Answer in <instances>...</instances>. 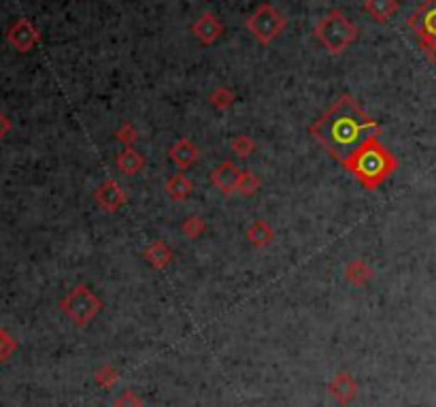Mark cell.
<instances>
[{"label":"cell","mask_w":436,"mask_h":407,"mask_svg":"<svg viewBox=\"0 0 436 407\" xmlns=\"http://www.w3.org/2000/svg\"><path fill=\"white\" fill-rule=\"evenodd\" d=\"M398 9H400L398 0H364V11L377 23H386L388 19H392L398 13Z\"/></svg>","instance_id":"e0dca14e"},{"label":"cell","mask_w":436,"mask_h":407,"mask_svg":"<svg viewBox=\"0 0 436 407\" xmlns=\"http://www.w3.org/2000/svg\"><path fill=\"white\" fill-rule=\"evenodd\" d=\"M343 166L364 190H377L396 173L398 158L379 141V137H371L343 162Z\"/></svg>","instance_id":"7a4b0ae2"},{"label":"cell","mask_w":436,"mask_h":407,"mask_svg":"<svg viewBox=\"0 0 436 407\" xmlns=\"http://www.w3.org/2000/svg\"><path fill=\"white\" fill-rule=\"evenodd\" d=\"M230 149L239 156V158H249L251 154H254V149H256V143H254V139L249 137V134H239V137H234L232 141H230Z\"/></svg>","instance_id":"7402d4cb"},{"label":"cell","mask_w":436,"mask_h":407,"mask_svg":"<svg viewBox=\"0 0 436 407\" xmlns=\"http://www.w3.org/2000/svg\"><path fill=\"white\" fill-rule=\"evenodd\" d=\"M239 177H241V169H239L232 160H224V162H219V164L211 171V184H213V188H217L224 196H232V194L236 192Z\"/></svg>","instance_id":"30bf717a"},{"label":"cell","mask_w":436,"mask_h":407,"mask_svg":"<svg viewBox=\"0 0 436 407\" xmlns=\"http://www.w3.org/2000/svg\"><path fill=\"white\" fill-rule=\"evenodd\" d=\"M6 41L11 47H15L19 53H28L30 49H34L40 43V32L36 30V26L26 19L19 17L17 21L11 23V28L6 30Z\"/></svg>","instance_id":"8992f818"},{"label":"cell","mask_w":436,"mask_h":407,"mask_svg":"<svg viewBox=\"0 0 436 407\" xmlns=\"http://www.w3.org/2000/svg\"><path fill=\"white\" fill-rule=\"evenodd\" d=\"M309 132L330 158L343 164L366 139L379 137L381 126L360 107L354 96L343 94L309 126Z\"/></svg>","instance_id":"6da1fadb"},{"label":"cell","mask_w":436,"mask_h":407,"mask_svg":"<svg viewBox=\"0 0 436 407\" xmlns=\"http://www.w3.org/2000/svg\"><path fill=\"white\" fill-rule=\"evenodd\" d=\"M358 32H360V28H358L351 19H347L339 9H332L330 13H326V15L317 21V26H315V30H313L315 38H317L332 56H339V53H343L347 47H351V45L356 43V38H358Z\"/></svg>","instance_id":"3957f363"},{"label":"cell","mask_w":436,"mask_h":407,"mask_svg":"<svg viewBox=\"0 0 436 407\" xmlns=\"http://www.w3.org/2000/svg\"><path fill=\"white\" fill-rule=\"evenodd\" d=\"M326 391H328V395H330L339 406L349 407L354 401H356L360 388H358V382L354 380L351 374H347V371H339V374L328 382Z\"/></svg>","instance_id":"9c48e42d"},{"label":"cell","mask_w":436,"mask_h":407,"mask_svg":"<svg viewBox=\"0 0 436 407\" xmlns=\"http://www.w3.org/2000/svg\"><path fill=\"white\" fill-rule=\"evenodd\" d=\"M407 26L418 34L420 41L436 38V0H424L422 6L409 17Z\"/></svg>","instance_id":"ba28073f"},{"label":"cell","mask_w":436,"mask_h":407,"mask_svg":"<svg viewBox=\"0 0 436 407\" xmlns=\"http://www.w3.org/2000/svg\"><path fill=\"white\" fill-rule=\"evenodd\" d=\"M209 102H211V107L217 109V111H228V109L236 102V94H234L230 88L219 85V88H215V90L209 94Z\"/></svg>","instance_id":"d6986e66"},{"label":"cell","mask_w":436,"mask_h":407,"mask_svg":"<svg viewBox=\"0 0 436 407\" xmlns=\"http://www.w3.org/2000/svg\"><path fill=\"white\" fill-rule=\"evenodd\" d=\"M343 275H345V280H347L351 286H356V288H364V286L375 278V269H373L366 260H362V258H354V260H349V263L345 265Z\"/></svg>","instance_id":"5bb4252c"},{"label":"cell","mask_w":436,"mask_h":407,"mask_svg":"<svg viewBox=\"0 0 436 407\" xmlns=\"http://www.w3.org/2000/svg\"><path fill=\"white\" fill-rule=\"evenodd\" d=\"M143 256H145V260H147V263H149V265H151L156 271H164V269H168V267H170V263H173V258H175L173 248H170V245H166L162 239L151 241V243L145 248Z\"/></svg>","instance_id":"4fadbf2b"},{"label":"cell","mask_w":436,"mask_h":407,"mask_svg":"<svg viewBox=\"0 0 436 407\" xmlns=\"http://www.w3.org/2000/svg\"><path fill=\"white\" fill-rule=\"evenodd\" d=\"M115 137H117V141H119L124 147H134V143L138 141V130L134 128V124L124 122V124L115 130Z\"/></svg>","instance_id":"cb8c5ba5"},{"label":"cell","mask_w":436,"mask_h":407,"mask_svg":"<svg viewBox=\"0 0 436 407\" xmlns=\"http://www.w3.org/2000/svg\"><path fill=\"white\" fill-rule=\"evenodd\" d=\"M15 352H17V342H15V337H13L9 331L0 329V363L9 361Z\"/></svg>","instance_id":"d4e9b609"},{"label":"cell","mask_w":436,"mask_h":407,"mask_svg":"<svg viewBox=\"0 0 436 407\" xmlns=\"http://www.w3.org/2000/svg\"><path fill=\"white\" fill-rule=\"evenodd\" d=\"M113 407H143V399L134 391H124L115 401Z\"/></svg>","instance_id":"484cf974"},{"label":"cell","mask_w":436,"mask_h":407,"mask_svg":"<svg viewBox=\"0 0 436 407\" xmlns=\"http://www.w3.org/2000/svg\"><path fill=\"white\" fill-rule=\"evenodd\" d=\"M60 310L77 329H83L100 314L102 301L89 286L79 284L60 301Z\"/></svg>","instance_id":"277c9868"},{"label":"cell","mask_w":436,"mask_h":407,"mask_svg":"<svg viewBox=\"0 0 436 407\" xmlns=\"http://www.w3.org/2000/svg\"><path fill=\"white\" fill-rule=\"evenodd\" d=\"M420 47H422L424 56H426L432 64H436V38H424V41H420Z\"/></svg>","instance_id":"4316f807"},{"label":"cell","mask_w":436,"mask_h":407,"mask_svg":"<svg viewBox=\"0 0 436 407\" xmlns=\"http://www.w3.org/2000/svg\"><path fill=\"white\" fill-rule=\"evenodd\" d=\"M115 164H117V169H119L121 175L132 177V175H138V173L145 169L147 160H145V156H143L141 152H136L134 147H124V152L117 154Z\"/></svg>","instance_id":"9a60e30c"},{"label":"cell","mask_w":436,"mask_h":407,"mask_svg":"<svg viewBox=\"0 0 436 407\" xmlns=\"http://www.w3.org/2000/svg\"><path fill=\"white\" fill-rule=\"evenodd\" d=\"M224 32V26L222 21L213 15V13H202L194 23H192V34L198 38L200 45H213L217 43V38L222 36Z\"/></svg>","instance_id":"8fae6325"},{"label":"cell","mask_w":436,"mask_h":407,"mask_svg":"<svg viewBox=\"0 0 436 407\" xmlns=\"http://www.w3.org/2000/svg\"><path fill=\"white\" fill-rule=\"evenodd\" d=\"M205 231H207V224H205V220H202L200 216H196V213L187 216V218L181 222V233H183L187 239H192V241H196Z\"/></svg>","instance_id":"44dd1931"},{"label":"cell","mask_w":436,"mask_h":407,"mask_svg":"<svg viewBox=\"0 0 436 407\" xmlns=\"http://www.w3.org/2000/svg\"><path fill=\"white\" fill-rule=\"evenodd\" d=\"M168 158L175 162L177 169L181 171H187L190 166H194L200 158V149L196 147V143L187 137L179 139L170 149H168Z\"/></svg>","instance_id":"7c38bea8"},{"label":"cell","mask_w":436,"mask_h":407,"mask_svg":"<svg viewBox=\"0 0 436 407\" xmlns=\"http://www.w3.org/2000/svg\"><path fill=\"white\" fill-rule=\"evenodd\" d=\"M245 28L254 34V38L262 45H271L281 36V32L288 28V19L273 6V4H260L251 17H247Z\"/></svg>","instance_id":"5b68a950"},{"label":"cell","mask_w":436,"mask_h":407,"mask_svg":"<svg viewBox=\"0 0 436 407\" xmlns=\"http://www.w3.org/2000/svg\"><path fill=\"white\" fill-rule=\"evenodd\" d=\"M260 188H262V179H260L254 171H241L239 186H236V192H239V194H243V196H254Z\"/></svg>","instance_id":"ffe728a7"},{"label":"cell","mask_w":436,"mask_h":407,"mask_svg":"<svg viewBox=\"0 0 436 407\" xmlns=\"http://www.w3.org/2000/svg\"><path fill=\"white\" fill-rule=\"evenodd\" d=\"M94 203L104 213H115L128 203V192L115 179H104L94 190Z\"/></svg>","instance_id":"52a82bcc"},{"label":"cell","mask_w":436,"mask_h":407,"mask_svg":"<svg viewBox=\"0 0 436 407\" xmlns=\"http://www.w3.org/2000/svg\"><path fill=\"white\" fill-rule=\"evenodd\" d=\"M164 192L168 194L170 201L181 203V201H185V199L192 196V192H194V181H192L185 173H175V175H170V177L166 179Z\"/></svg>","instance_id":"2e32d148"},{"label":"cell","mask_w":436,"mask_h":407,"mask_svg":"<svg viewBox=\"0 0 436 407\" xmlns=\"http://www.w3.org/2000/svg\"><path fill=\"white\" fill-rule=\"evenodd\" d=\"M275 239V231L264 222V220H256L249 224L247 228V241L254 248H268Z\"/></svg>","instance_id":"ac0fdd59"},{"label":"cell","mask_w":436,"mask_h":407,"mask_svg":"<svg viewBox=\"0 0 436 407\" xmlns=\"http://www.w3.org/2000/svg\"><path fill=\"white\" fill-rule=\"evenodd\" d=\"M9 132H11V120L0 111V141H2Z\"/></svg>","instance_id":"83f0119b"},{"label":"cell","mask_w":436,"mask_h":407,"mask_svg":"<svg viewBox=\"0 0 436 407\" xmlns=\"http://www.w3.org/2000/svg\"><path fill=\"white\" fill-rule=\"evenodd\" d=\"M94 380L98 386L102 388H113L117 382H119V371L113 367V365H102L96 374H94Z\"/></svg>","instance_id":"603a6c76"}]
</instances>
